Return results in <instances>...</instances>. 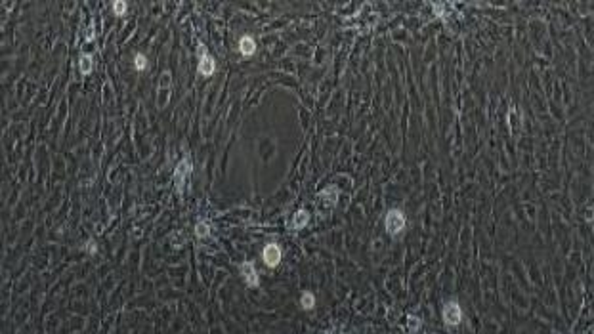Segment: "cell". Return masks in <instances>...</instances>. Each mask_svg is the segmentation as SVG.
<instances>
[{
  "label": "cell",
  "mask_w": 594,
  "mask_h": 334,
  "mask_svg": "<svg viewBox=\"0 0 594 334\" xmlns=\"http://www.w3.org/2000/svg\"><path fill=\"white\" fill-rule=\"evenodd\" d=\"M189 174H191V162H189L188 157H183L174 170V187L178 195H183V187H185Z\"/></svg>",
  "instance_id": "cell-1"
},
{
  "label": "cell",
  "mask_w": 594,
  "mask_h": 334,
  "mask_svg": "<svg viewBox=\"0 0 594 334\" xmlns=\"http://www.w3.org/2000/svg\"><path fill=\"white\" fill-rule=\"evenodd\" d=\"M384 226H386V231L390 235H399L405 229V216H403V212L398 210V208L390 210V212L386 214Z\"/></svg>",
  "instance_id": "cell-2"
},
{
  "label": "cell",
  "mask_w": 594,
  "mask_h": 334,
  "mask_svg": "<svg viewBox=\"0 0 594 334\" xmlns=\"http://www.w3.org/2000/svg\"><path fill=\"white\" fill-rule=\"evenodd\" d=\"M460 321H462V309H460V304L457 300H449L443 306V323L447 327H457Z\"/></svg>",
  "instance_id": "cell-3"
},
{
  "label": "cell",
  "mask_w": 594,
  "mask_h": 334,
  "mask_svg": "<svg viewBox=\"0 0 594 334\" xmlns=\"http://www.w3.org/2000/svg\"><path fill=\"white\" fill-rule=\"evenodd\" d=\"M197 69H199V73L203 75V77H212V75H214V69H216V61L205 50L203 44H199V67H197Z\"/></svg>",
  "instance_id": "cell-4"
},
{
  "label": "cell",
  "mask_w": 594,
  "mask_h": 334,
  "mask_svg": "<svg viewBox=\"0 0 594 334\" xmlns=\"http://www.w3.org/2000/svg\"><path fill=\"white\" fill-rule=\"evenodd\" d=\"M239 269H241V275H243L245 283L249 285L250 288H258L260 287V277H258V271L256 267H254V264L249 260H245L241 266H239Z\"/></svg>",
  "instance_id": "cell-5"
},
{
  "label": "cell",
  "mask_w": 594,
  "mask_h": 334,
  "mask_svg": "<svg viewBox=\"0 0 594 334\" xmlns=\"http://www.w3.org/2000/svg\"><path fill=\"white\" fill-rule=\"evenodd\" d=\"M262 258H264V264L268 267H277L279 262H281V258H283V252H281L279 245L271 243V245H268V247L262 250Z\"/></svg>",
  "instance_id": "cell-6"
},
{
  "label": "cell",
  "mask_w": 594,
  "mask_h": 334,
  "mask_svg": "<svg viewBox=\"0 0 594 334\" xmlns=\"http://www.w3.org/2000/svg\"><path fill=\"white\" fill-rule=\"evenodd\" d=\"M170 86H172V75H170V71H164L161 77V84H159V90L162 92V96H159V105L164 107L166 103H169V98H170ZM159 92V94H161Z\"/></svg>",
  "instance_id": "cell-7"
},
{
  "label": "cell",
  "mask_w": 594,
  "mask_h": 334,
  "mask_svg": "<svg viewBox=\"0 0 594 334\" xmlns=\"http://www.w3.org/2000/svg\"><path fill=\"white\" fill-rule=\"evenodd\" d=\"M318 197H319V200L323 202L325 208H332L338 200V187H335V185L327 187V189H323V191L318 195Z\"/></svg>",
  "instance_id": "cell-8"
},
{
  "label": "cell",
  "mask_w": 594,
  "mask_h": 334,
  "mask_svg": "<svg viewBox=\"0 0 594 334\" xmlns=\"http://www.w3.org/2000/svg\"><path fill=\"white\" fill-rule=\"evenodd\" d=\"M239 50H241L243 55H252V53L256 52V42H254V39H252V36H243V39L239 40Z\"/></svg>",
  "instance_id": "cell-9"
},
{
  "label": "cell",
  "mask_w": 594,
  "mask_h": 334,
  "mask_svg": "<svg viewBox=\"0 0 594 334\" xmlns=\"http://www.w3.org/2000/svg\"><path fill=\"white\" fill-rule=\"evenodd\" d=\"M310 221V214L306 210H300V212L294 214V220H292V229H302L306 227V224Z\"/></svg>",
  "instance_id": "cell-10"
},
{
  "label": "cell",
  "mask_w": 594,
  "mask_h": 334,
  "mask_svg": "<svg viewBox=\"0 0 594 334\" xmlns=\"http://www.w3.org/2000/svg\"><path fill=\"white\" fill-rule=\"evenodd\" d=\"M422 327V321L417 317V315H407V332L409 334H417Z\"/></svg>",
  "instance_id": "cell-11"
},
{
  "label": "cell",
  "mask_w": 594,
  "mask_h": 334,
  "mask_svg": "<svg viewBox=\"0 0 594 334\" xmlns=\"http://www.w3.org/2000/svg\"><path fill=\"white\" fill-rule=\"evenodd\" d=\"M300 304H302L304 309H313V306H315V296H313V292L304 290L302 296H300Z\"/></svg>",
  "instance_id": "cell-12"
},
{
  "label": "cell",
  "mask_w": 594,
  "mask_h": 334,
  "mask_svg": "<svg viewBox=\"0 0 594 334\" xmlns=\"http://www.w3.org/2000/svg\"><path fill=\"white\" fill-rule=\"evenodd\" d=\"M92 67H94V63H92V55H90V53H82L81 55V73L90 75L92 73Z\"/></svg>",
  "instance_id": "cell-13"
},
{
  "label": "cell",
  "mask_w": 594,
  "mask_h": 334,
  "mask_svg": "<svg viewBox=\"0 0 594 334\" xmlns=\"http://www.w3.org/2000/svg\"><path fill=\"white\" fill-rule=\"evenodd\" d=\"M195 235L199 237V239H207V237L210 235L209 224H207V221H199V224L195 226Z\"/></svg>",
  "instance_id": "cell-14"
},
{
  "label": "cell",
  "mask_w": 594,
  "mask_h": 334,
  "mask_svg": "<svg viewBox=\"0 0 594 334\" xmlns=\"http://www.w3.org/2000/svg\"><path fill=\"white\" fill-rule=\"evenodd\" d=\"M134 67L138 69V71H143L145 67H147V60H145V55L143 53H136L134 58Z\"/></svg>",
  "instance_id": "cell-15"
},
{
  "label": "cell",
  "mask_w": 594,
  "mask_h": 334,
  "mask_svg": "<svg viewBox=\"0 0 594 334\" xmlns=\"http://www.w3.org/2000/svg\"><path fill=\"white\" fill-rule=\"evenodd\" d=\"M113 12H115L117 15H124V13H126V2H124V0L113 2Z\"/></svg>",
  "instance_id": "cell-16"
},
{
  "label": "cell",
  "mask_w": 594,
  "mask_h": 334,
  "mask_svg": "<svg viewBox=\"0 0 594 334\" xmlns=\"http://www.w3.org/2000/svg\"><path fill=\"white\" fill-rule=\"evenodd\" d=\"M88 252H92V254L96 252V245H94V240H90V245H88Z\"/></svg>",
  "instance_id": "cell-17"
}]
</instances>
